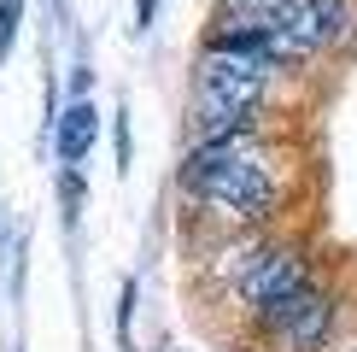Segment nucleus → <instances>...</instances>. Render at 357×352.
<instances>
[{
	"instance_id": "1a4fd4ad",
	"label": "nucleus",
	"mask_w": 357,
	"mask_h": 352,
	"mask_svg": "<svg viewBox=\"0 0 357 352\" xmlns=\"http://www.w3.org/2000/svg\"><path fill=\"white\" fill-rule=\"evenodd\" d=\"M153 12H158V0H135V18H141V29L153 24Z\"/></svg>"
},
{
	"instance_id": "f257e3e1",
	"label": "nucleus",
	"mask_w": 357,
	"mask_h": 352,
	"mask_svg": "<svg viewBox=\"0 0 357 352\" xmlns=\"http://www.w3.org/2000/svg\"><path fill=\"white\" fill-rule=\"evenodd\" d=\"M182 188L199 205H211L229 223H264L281 200L275 170L264 165V153L246 135H222V141H199L182 165Z\"/></svg>"
},
{
	"instance_id": "7ed1b4c3",
	"label": "nucleus",
	"mask_w": 357,
	"mask_h": 352,
	"mask_svg": "<svg viewBox=\"0 0 357 352\" xmlns=\"http://www.w3.org/2000/svg\"><path fill=\"white\" fill-rule=\"evenodd\" d=\"M299 288H310V258L299 247H252L234 264V300L246 305L252 317H264L270 305L293 300Z\"/></svg>"
},
{
	"instance_id": "f03ea898",
	"label": "nucleus",
	"mask_w": 357,
	"mask_h": 352,
	"mask_svg": "<svg viewBox=\"0 0 357 352\" xmlns=\"http://www.w3.org/2000/svg\"><path fill=\"white\" fill-rule=\"evenodd\" d=\"M275 65L258 53H234V47H211L199 59L193 77V135L199 141H222V135H246L252 117L264 112V88H270Z\"/></svg>"
},
{
	"instance_id": "6e6552de",
	"label": "nucleus",
	"mask_w": 357,
	"mask_h": 352,
	"mask_svg": "<svg viewBox=\"0 0 357 352\" xmlns=\"http://www.w3.org/2000/svg\"><path fill=\"white\" fill-rule=\"evenodd\" d=\"M77 200H82V182H77V170L65 176V205H70V217H77Z\"/></svg>"
},
{
	"instance_id": "0eeeda50",
	"label": "nucleus",
	"mask_w": 357,
	"mask_h": 352,
	"mask_svg": "<svg viewBox=\"0 0 357 352\" xmlns=\"http://www.w3.org/2000/svg\"><path fill=\"white\" fill-rule=\"evenodd\" d=\"M18 18H24V0H0V59L12 53V36H18Z\"/></svg>"
},
{
	"instance_id": "423d86ee",
	"label": "nucleus",
	"mask_w": 357,
	"mask_h": 352,
	"mask_svg": "<svg viewBox=\"0 0 357 352\" xmlns=\"http://www.w3.org/2000/svg\"><path fill=\"white\" fill-rule=\"evenodd\" d=\"M94 135H100V112L88 106V100H70L65 117H59V159H65V165H82Z\"/></svg>"
},
{
	"instance_id": "20e7f679",
	"label": "nucleus",
	"mask_w": 357,
	"mask_h": 352,
	"mask_svg": "<svg viewBox=\"0 0 357 352\" xmlns=\"http://www.w3.org/2000/svg\"><path fill=\"white\" fill-rule=\"evenodd\" d=\"M264 18L310 59V53H328V47H340V41H351L357 6L351 0H270Z\"/></svg>"
},
{
	"instance_id": "39448f33",
	"label": "nucleus",
	"mask_w": 357,
	"mask_h": 352,
	"mask_svg": "<svg viewBox=\"0 0 357 352\" xmlns=\"http://www.w3.org/2000/svg\"><path fill=\"white\" fill-rule=\"evenodd\" d=\"M258 329L275 335V341L293 346V352H322V346H328V335H334V300L310 282V288L293 293V300L270 305V311L258 317Z\"/></svg>"
}]
</instances>
